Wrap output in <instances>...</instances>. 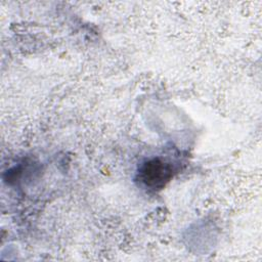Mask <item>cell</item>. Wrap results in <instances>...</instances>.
Wrapping results in <instances>:
<instances>
[{
    "label": "cell",
    "mask_w": 262,
    "mask_h": 262,
    "mask_svg": "<svg viewBox=\"0 0 262 262\" xmlns=\"http://www.w3.org/2000/svg\"><path fill=\"white\" fill-rule=\"evenodd\" d=\"M169 173L170 170L164 165V163L154 161L148 163L144 168L143 180L146 184L158 186V184L163 183L164 180L168 178Z\"/></svg>",
    "instance_id": "obj_1"
}]
</instances>
